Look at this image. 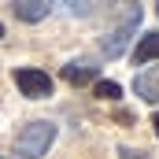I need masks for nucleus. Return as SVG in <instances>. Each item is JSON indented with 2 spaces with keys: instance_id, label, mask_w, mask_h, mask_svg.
I'll return each mask as SVG.
<instances>
[{
  "instance_id": "f257e3e1",
  "label": "nucleus",
  "mask_w": 159,
  "mask_h": 159,
  "mask_svg": "<svg viewBox=\"0 0 159 159\" xmlns=\"http://www.w3.org/2000/svg\"><path fill=\"white\" fill-rule=\"evenodd\" d=\"M141 19H144V7H141L137 0L122 4V22L111 30V34H104V41H100V52H104L107 59H119L122 52L129 48V41H133L137 26H141Z\"/></svg>"
},
{
  "instance_id": "f03ea898",
  "label": "nucleus",
  "mask_w": 159,
  "mask_h": 159,
  "mask_svg": "<svg viewBox=\"0 0 159 159\" xmlns=\"http://www.w3.org/2000/svg\"><path fill=\"white\" fill-rule=\"evenodd\" d=\"M56 122H48V119H37V122H30V126H22V133L15 137V152L19 156H26V159H37L44 156L48 148H52V141H56Z\"/></svg>"
},
{
  "instance_id": "7ed1b4c3",
  "label": "nucleus",
  "mask_w": 159,
  "mask_h": 159,
  "mask_svg": "<svg viewBox=\"0 0 159 159\" xmlns=\"http://www.w3.org/2000/svg\"><path fill=\"white\" fill-rule=\"evenodd\" d=\"M15 85H19V93L22 96H30V100H44V96H52V78L37 70V67H15Z\"/></svg>"
},
{
  "instance_id": "20e7f679",
  "label": "nucleus",
  "mask_w": 159,
  "mask_h": 159,
  "mask_svg": "<svg viewBox=\"0 0 159 159\" xmlns=\"http://www.w3.org/2000/svg\"><path fill=\"white\" fill-rule=\"evenodd\" d=\"M11 11H15V19L19 22H44L48 19V11H52V0H11Z\"/></svg>"
},
{
  "instance_id": "39448f33",
  "label": "nucleus",
  "mask_w": 159,
  "mask_h": 159,
  "mask_svg": "<svg viewBox=\"0 0 159 159\" xmlns=\"http://www.w3.org/2000/svg\"><path fill=\"white\" fill-rule=\"evenodd\" d=\"M133 93H137V100H144V104H159V67H144V70L133 78Z\"/></svg>"
},
{
  "instance_id": "423d86ee",
  "label": "nucleus",
  "mask_w": 159,
  "mask_h": 159,
  "mask_svg": "<svg viewBox=\"0 0 159 159\" xmlns=\"http://www.w3.org/2000/svg\"><path fill=\"white\" fill-rule=\"evenodd\" d=\"M156 59H159V30H152V34H144V37L137 41L133 63H137V67H148V63H156Z\"/></svg>"
},
{
  "instance_id": "0eeeda50",
  "label": "nucleus",
  "mask_w": 159,
  "mask_h": 159,
  "mask_svg": "<svg viewBox=\"0 0 159 159\" xmlns=\"http://www.w3.org/2000/svg\"><path fill=\"white\" fill-rule=\"evenodd\" d=\"M63 78L70 85H89V81H96V67H89V63H67Z\"/></svg>"
},
{
  "instance_id": "6e6552de",
  "label": "nucleus",
  "mask_w": 159,
  "mask_h": 159,
  "mask_svg": "<svg viewBox=\"0 0 159 159\" xmlns=\"http://www.w3.org/2000/svg\"><path fill=\"white\" fill-rule=\"evenodd\" d=\"M96 96H100V100H119L122 85L119 81H96Z\"/></svg>"
},
{
  "instance_id": "1a4fd4ad",
  "label": "nucleus",
  "mask_w": 159,
  "mask_h": 159,
  "mask_svg": "<svg viewBox=\"0 0 159 159\" xmlns=\"http://www.w3.org/2000/svg\"><path fill=\"white\" fill-rule=\"evenodd\" d=\"M67 7H70V15H89V7H93V0H63Z\"/></svg>"
},
{
  "instance_id": "9d476101",
  "label": "nucleus",
  "mask_w": 159,
  "mask_h": 159,
  "mask_svg": "<svg viewBox=\"0 0 159 159\" xmlns=\"http://www.w3.org/2000/svg\"><path fill=\"white\" fill-rule=\"evenodd\" d=\"M119 156H122V159H152L148 152H141V148H129V144H122V148H119Z\"/></svg>"
},
{
  "instance_id": "9b49d317",
  "label": "nucleus",
  "mask_w": 159,
  "mask_h": 159,
  "mask_svg": "<svg viewBox=\"0 0 159 159\" xmlns=\"http://www.w3.org/2000/svg\"><path fill=\"white\" fill-rule=\"evenodd\" d=\"M152 126H156V133H159V115H156V119H152Z\"/></svg>"
},
{
  "instance_id": "f8f14e48",
  "label": "nucleus",
  "mask_w": 159,
  "mask_h": 159,
  "mask_svg": "<svg viewBox=\"0 0 159 159\" xmlns=\"http://www.w3.org/2000/svg\"><path fill=\"white\" fill-rule=\"evenodd\" d=\"M0 37H4V22H0Z\"/></svg>"
},
{
  "instance_id": "ddd939ff",
  "label": "nucleus",
  "mask_w": 159,
  "mask_h": 159,
  "mask_svg": "<svg viewBox=\"0 0 159 159\" xmlns=\"http://www.w3.org/2000/svg\"><path fill=\"white\" fill-rule=\"evenodd\" d=\"M156 11H159V0H156Z\"/></svg>"
},
{
  "instance_id": "4468645a",
  "label": "nucleus",
  "mask_w": 159,
  "mask_h": 159,
  "mask_svg": "<svg viewBox=\"0 0 159 159\" xmlns=\"http://www.w3.org/2000/svg\"><path fill=\"white\" fill-rule=\"evenodd\" d=\"M0 159H7V156H0Z\"/></svg>"
}]
</instances>
